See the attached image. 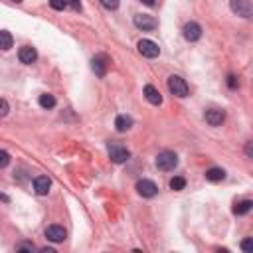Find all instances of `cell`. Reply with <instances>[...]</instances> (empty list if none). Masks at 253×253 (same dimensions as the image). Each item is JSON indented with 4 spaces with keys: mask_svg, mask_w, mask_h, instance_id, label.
<instances>
[{
    "mask_svg": "<svg viewBox=\"0 0 253 253\" xmlns=\"http://www.w3.org/2000/svg\"><path fill=\"white\" fill-rule=\"evenodd\" d=\"M50 6L54 10H63V8L68 6V2H66V0H50Z\"/></svg>",
    "mask_w": 253,
    "mask_h": 253,
    "instance_id": "cell-23",
    "label": "cell"
},
{
    "mask_svg": "<svg viewBox=\"0 0 253 253\" xmlns=\"http://www.w3.org/2000/svg\"><path fill=\"white\" fill-rule=\"evenodd\" d=\"M107 150H109V156H111V161H113L115 164H123V163H126V161L131 158L129 148L123 146L121 143H109V145H107Z\"/></svg>",
    "mask_w": 253,
    "mask_h": 253,
    "instance_id": "cell-2",
    "label": "cell"
},
{
    "mask_svg": "<svg viewBox=\"0 0 253 253\" xmlns=\"http://www.w3.org/2000/svg\"><path fill=\"white\" fill-rule=\"evenodd\" d=\"M101 6L107 10H117L119 8V0H99Z\"/></svg>",
    "mask_w": 253,
    "mask_h": 253,
    "instance_id": "cell-21",
    "label": "cell"
},
{
    "mask_svg": "<svg viewBox=\"0 0 253 253\" xmlns=\"http://www.w3.org/2000/svg\"><path fill=\"white\" fill-rule=\"evenodd\" d=\"M109 63H111V59H109L107 54H97V55H95L91 59V68H93L95 75H97V77H105V73L109 70Z\"/></svg>",
    "mask_w": 253,
    "mask_h": 253,
    "instance_id": "cell-3",
    "label": "cell"
},
{
    "mask_svg": "<svg viewBox=\"0 0 253 253\" xmlns=\"http://www.w3.org/2000/svg\"><path fill=\"white\" fill-rule=\"evenodd\" d=\"M70 4L73 6V10H81V2H79V0H70Z\"/></svg>",
    "mask_w": 253,
    "mask_h": 253,
    "instance_id": "cell-28",
    "label": "cell"
},
{
    "mask_svg": "<svg viewBox=\"0 0 253 253\" xmlns=\"http://www.w3.org/2000/svg\"><path fill=\"white\" fill-rule=\"evenodd\" d=\"M170 188H172V190H176V192H180V190H184V188H186V180H184L182 176H174V178L170 180Z\"/></svg>",
    "mask_w": 253,
    "mask_h": 253,
    "instance_id": "cell-20",
    "label": "cell"
},
{
    "mask_svg": "<svg viewBox=\"0 0 253 253\" xmlns=\"http://www.w3.org/2000/svg\"><path fill=\"white\" fill-rule=\"evenodd\" d=\"M18 59L22 61V63H26V66H32L36 59H38V52H36V48H32V46H24V48H20V52H18Z\"/></svg>",
    "mask_w": 253,
    "mask_h": 253,
    "instance_id": "cell-10",
    "label": "cell"
},
{
    "mask_svg": "<svg viewBox=\"0 0 253 253\" xmlns=\"http://www.w3.org/2000/svg\"><path fill=\"white\" fill-rule=\"evenodd\" d=\"M241 249H243V251H247V253H249V251H253V241H251V237H247V239H243V241H241Z\"/></svg>",
    "mask_w": 253,
    "mask_h": 253,
    "instance_id": "cell-26",
    "label": "cell"
},
{
    "mask_svg": "<svg viewBox=\"0 0 253 253\" xmlns=\"http://www.w3.org/2000/svg\"><path fill=\"white\" fill-rule=\"evenodd\" d=\"M228 85H230V89H235V87H237V81H235V75H230V77H228Z\"/></svg>",
    "mask_w": 253,
    "mask_h": 253,
    "instance_id": "cell-27",
    "label": "cell"
},
{
    "mask_svg": "<svg viewBox=\"0 0 253 253\" xmlns=\"http://www.w3.org/2000/svg\"><path fill=\"white\" fill-rule=\"evenodd\" d=\"M36 247H34V243H28V241H24V243H18L16 245V251H34Z\"/></svg>",
    "mask_w": 253,
    "mask_h": 253,
    "instance_id": "cell-24",
    "label": "cell"
},
{
    "mask_svg": "<svg viewBox=\"0 0 253 253\" xmlns=\"http://www.w3.org/2000/svg\"><path fill=\"white\" fill-rule=\"evenodd\" d=\"M131 126H133V119H131L129 115H119V117L115 119V129H117L119 133L129 131Z\"/></svg>",
    "mask_w": 253,
    "mask_h": 253,
    "instance_id": "cell-15",
    "label": "cell"
},
{
    "mask_svg": "<svg viewBox=\"0 0 253 253\" xmlns=\"http://www.w3.org/2000/svg\"><path fill=\"white\" fill-rule=\"evenodd\" d=\"M182 32H184V38H186L188 42H198V40L202 38V28H200V24H196V22H188Z\"/></svg>",
    "mask_w": 253,
    "mask_h": 253,
    "instance_id": "cell-9",
    "label": "cell"
},
{
    "mask_svg": "<svg viewBox=\"0 0 253 253\" xmlns=\"http://www.w3.org/2000/svg\"><path fill=\"white\" fill-rule=\"evenodd\" d=\"M133 22H135V26H137L139 30H143V32H152V30H156V26H158L156 18H152V16H148V14H137Z\"/></svg>",
    "mask_w": 253,
    "mask_h": 253,
    "instance_id": "cell-6",
    "label": "cell"
},
{
    "mask_svg": "<svg viewBox=\"0 0 253 253\" xmlns=\"http://www.w3.org/2000/svg\"><path fill=\"white\" fill-rule=\"evenodd\" d=\"M245 152H247V156H253V146H251V143H247V146H245Z\"/></svg>",
    "mask_w": 253,
    "mask_h": 253,
    "instance_id": "cell-29",
    "label": "cell"
},
{
    "mask_svg": "<svg viewBox=\"0 0 253 253\" xmlns=\"http://www.w3.org/2000/svg\"><path fill=\"white\" fill-rule=\"evenodd\" d=\"M137 192H139L143 198H152V196H156L158 188H156V184H154L152 180L143 178V180H139V182H137Z\"/></svg>",
    "mask_w": 253,
    "mask_h": 253,
    "instance_id": "cell-7",
    "label": "cell"
},
{
    "mask_svg": "<svg viewBox=\"0 0 253 253\" xmlns=\"http://www.w3.org/2000/svg\"><path fill=\"white\" fill-rule=\"evenodd\" d=\"M12 2H16V4H20V2H22V0H12Z\"/></svg>",
    "mask_w": 253,
    "mask_h": 253,
    "instance_id": "cell-31",
    "label": "cell"
},
{
    "mask_svg": "<svg viewBox=\"0 0 253 253\" xmlns=\"http://www.w3.org/2000/svg\"><path fill=\"white\" fill-rule=\"evenodd\" d=\"M50 188H52V180L48 176H38L34 180V192L38 196H46L50 192Z\"/></svg>",
    "mask_w": 253,
    "mask_h": 253,
    "instance_id": "cell-13",
    "label": "cell"
},
{
    "mask_svg": "<svg viewBox=\"0 0 253 253\" xmlns=\"http://www.w3.org/2000/svg\"><path fill=\"white\" fill-rule=\"evenodd\" d=\"M145 97L152 105H161L163 103V95H161V91H158L154 85H146L145 87Z\"/></svg>",
    "mask_w": 253,
    "mask_h": 253,
    "instance_id": "cell-14",
    "label": "cell"
},
{
    "mask_svg": "<svg viewBox=\"0 0 253 253\" xmlns=\"http://www.w3.org/2000/svg\"><path fill=\"white\" fill-rule=\"evenodd\" d=\"M143 4H146V6H154V0H141Z\"/></svg>",
    "mask_w": 253,
    "mask_h": 253,
    "instance_id": "cell-30",
    "label": "cell"
},
{
    "mask_svg": "<svg viewBox=\"0 0 253 253\" xmlns=\"http://www.w3.org/2000/svg\"><path fill=\"white\" fill-rule=\"evenodd\" d=\"M168 91L176 97H186L188 95V83L180 75H170L168 77Z\"/></svg>",
    "mask_w": 253,
    "mask_h": 253,
    "instance_id": "cell-5",
    "label": "cell"
},
{
    "mask_svg": "<svg viewBox=\"0 0 253 253\" xmlns=\"http://www.w3.org/2000/svg\"><path fill=\"white\" fill-rule=\"evenodd\" d=\"M178 166V156L176 152L172 150H163V152H158L156 156V168L158 170H164V172H170Z\"/></svg>",
    "mask_w": 253,
    "mask_h": 253,
    "instance_id": "cell-1",
    "label": "cell"
},
{
    "mask_svg": "<svg viewBox=\"0 0 253 253\" xmlns=\"http://www.w3.org/2000/svg\"><path fill=\"white\" fill-rule=\"evenodd\" d=\"M12 44H14V38H12V34L10 32H6V30H0V50H10L12 48Z\"/></svg>",
    "mask_w": 253,
    "mask_h": 253,
    "instance_id": "cell-17",
    "label": "cell"
},
{
    "mask_svg": "<svg viewBox=\"0 0 253 253\" xmlns=\"http://www.w3.org/2000/svg\"><path fill=\"white\" fill-rule=\"evenodd\" d=\"M40 107H44V109H54V107H55V97H54V95H50V93L40 95Z\"/></svg>",
    "mask_w": 253,
    "mask_h": 253,
    "instance_id": "cell-19",
    "label": "cell"
},
{
    "mask_svg": "<svg viewBox=\"0 0 253 253\" xmlns=\"http://www.w3.org/2000/svg\"><path fill=\"white\" fill-rule=\"evenodd\" d=\"M8 111H10L8 103H6L4 99H0V117H6V115H8Z\"/></svg>",
    "mask_w": 253,
    "mask_h": 253,
    "instance_id": "cell-25",
    "label": "cell"
},
{
    "mask_svg": "<svg viewBox=\"0 0 253 253\" xmlns=\"http://www.w3.org/2000/svg\"><path fill=\"white\" fill-rule=\"evenodd\" d=\"M204 119H206L208 125H212V126H219L221 123L226 121V113H224V111H219V109H210V111H206Z\"/></svg>",
    "mask_w": 253,
    "mask_h": 253,
    "instance_id": "cell-12",
    "label": "cell"
},
{
    "mask_svg": "<svg viewBox=\"0 0 253 253\" xmlns=\"http://www.w3.org/2000/svg\"><path fill=\"white\" fill-rule=\"evenodd\" d=\"M226 178V170L224 168H210V170H206V180H210V182H221Z\"/></svg>",
    "mask_w": 253,
    "mask_h": 253,
    "instance_id": "cell-16",
    "label": "cell"
},
{
    "mask_svg": "<svg viewBox=\"0 0 253 253\" xmlns=\"http://www.w3.org/2000/svg\"><path fill=\"white\" fill-rule=\"evenodd\" d=\"M251 206H253L251 200H241V202H237V204L234 206V214H235V216H243V214H247V212L251 210Z\"/></svg>",
    "mask_w": 253,
    "mask_h": 253,
    "instance_id": "cell-18",
    "label": "cell"
},
{
    "mask_svg": "<svg viewBox=\"0 0 253 253\" xmlns=\"http://www.w3.org/2000/svg\"><path fill=\"white\" fill-rule=\"evenodd\" d=\"M139 52H141V55H145V57H158V54H161V48H158L152 40H141L139 42Z\"/></svg>",
    "mask_w": 253,
    "mask_h": 253,
    "instance_id": "cell-8",
    "label": "cell"
},
{
    "mask_svg": "<svg viewBox=\"0 0 253 253\" xmlns=\"http://www.w3.org/2000/svg\"><path fill=\"white\" fill-rule=\"evenodd\" d=\"M10 163V154L6 150H0V168H6Z\"/></svg>",
    "mask_w": 253,
    "mask_h": 253,
    "instance_id": "cell-22",
    "label": "cell"
},
{
    "mask_svg": "<svg viewBox=\"0 0 253 253\" xmlns=\"http://www.w3.org/2000/svg\"><path fill=\"white\" fill-rule=\"evenodd\" d=\"M230 8L234 14H237L241 18H251V14H253L251 0H230Z\"/></svg>",
    "mask_w": 253,
    "mask_h": 253,
    "instance_id": "cell-4",
    "label": "cell"
},
{
    "mask_svg": "<svg viewBox=\"0 0 253 253\" xmlns=\"http://www.w3.org/2000/svg\"><path fill=\"white\" fill-rule=\"evenodd\" d=\"M46 237L50 241H54V243H59V241H63L68 237V232L61 226H50V228H46Z\"/></svg>",
    "mask_w": 253,
    "mask_h": 253,
    "instance_id": "cell-11",
    "label": "cell"
}]
</instances>
